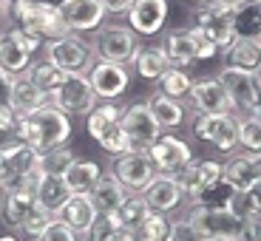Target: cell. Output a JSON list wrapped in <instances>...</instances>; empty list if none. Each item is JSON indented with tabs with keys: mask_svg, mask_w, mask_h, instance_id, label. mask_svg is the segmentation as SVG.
<instances>
[{
	"mask_svg": "<svg viewBox=\"0 0 261 241\" xmlns=\"http://www.w3.org/2000/svg\"><path fill=\"white\" fill-rule=\"evenodd\" d=\"M145 153H148V159L153 162L159 176H179V173L190 165V159H193L190 145L185 142L182 137H176V133H162Z\"/></svg>",
	"mask_w": 261,
	"mask_h": 241,
	"instance_id": "12",
	"label": "cell"
},
{
	"mask_svg": "<svg viewBox=\"0 0 261 241\" xmlns=\"http://www.w3.org/2000/svg\"><path fill=\"white\" fill-rule=\"evenodd\" d=\"M48 105H54L65 117H88L97 105V94L85 74H65L63 85L48 94Z\"/></svg>",
	"mask_w": 261,
	"mask_h": 241,
	"instance_id": "5",
	"label": "cell"
},
{
	"mask_svg": "<svg viewBox=\"0 0 261 241\" xmlns=\"http://www.w3.org/2000/svg\"><path fill=\"white\" fill-rule=\"evenodd\" d=\"M188 99H190V111L196 117H204V114H233L227 94H224L222 83L216 77L193 79V88H190Z\"/></svg>",
	"mask_w": 261,
	"mask_h": 241,
	"instance_id": "18",
	"label": "cell"
},
{
	"mask_svg": "<svg viewBox=\"0 0 261 241\" xmlns=\"http://www.w3.org/2000/svg\"><path fill=\"white\" fill-rule=\"evenodd\" d=\"M253 79H255V88H258V97H261V65L253 71Z\"/></svg>",
	"mask_w": 261,
	"mask_h": 241,
	"instance_id": "53",
	"label": "cell"
},
{
	"mask_svg": "<svg viewBox=\"0 0 261 241\" xmlns=\"http://www.w3.org/2000/svg\"><path fill=\"white\" fill-rule=\"evenodd\" d=\"M99 176H102V170L94 159H74L68 165V170L63 173V182L71 190V196H88L94 190V184L99 182Z\"/></svg>",
	"mask_w": 261,
	"mask_h": 241,
	"instance_id": "26",
	"label": "cell"
},
{
	"mask_svg": "<svg viewBox=\"0 0 261 241\" xmlns=\"http://www.w3.org/2000/svg\"><path fill=\"white\" fill-rule=\"evenodd\" d=\"M0 241H20V238H17V235L9 233V235H0Z\"/></svg>",
	"mask_w": 261,
	"mask_h": 241,
	"instance_id": "55",
	"label": "cell"
},
{
	"mask_svg": "<svg viewBox=\"0 0 261 241\" xmlns=\"http://www.w3.org/2000/svg\"><path fill=\"white\" fill-rule=\"evenodd\" d=\"M185 219L193 224V230L204 241L207 238H230L233 241L239 227H242V222H244L236 213H230L227 207H204V204H193Z\"/></svg>",
	"mask_w": 261,
	"mask_h": 241,
	"instance_id": "9",
	"label": "cell"
},
{
	"mask_svg": "<svg viewBox=\"0 0 261 241\" xmlns=\"http://www.w3.org/2000/svg\"><path fill=\"white\" fill-rule=\"evenodd\" d=\"M233 196H236V190L230 188L224 179H219V182H213L210 188H204L199 196H193V204H204V207H227Z\"/></svg>",
	"mask_w": 261,
	"mask_h": 241,
	"instance_id": "42",
	"label": "cell"
},
{
	"mask_svg": "<svg viewBox=\"0 0 261 241\" xmlns=\"http://www.w3.org/2000/svg\"><path fill=\"white\" fill-rule=\"evenodd\" d=\"M230 213H236L239 219H258L261 216V182H255L253 188L236 193L227 204Z\"/></svg>",
	"mask_w": 261,
	"mask_h": 241,
	"instance_id": "35",
	"label": "cell"
},
{
	"mask_svg": "<svg viewBox=\"0 0 261 241\" xmlns=\"http://www.w3.org/2000/svg\"><path fill=\"white\" fill-rule=\"evenodd\" d=\"M23 139L17 133V122H14V111H0V156L12 159L20 148H23Z\"/></svg>",
	"mask_w": 261,
	"mask_h": 241,
	"instance_id": "37",
	"label": "cell"
},
{
	"mask_svg": "<svg viewBox=\"0 0 261 241\" xmlns=\"http://www.w3.org/2000/svg\"><path fill=\"white\" fill-rule=\"evenodd\" d=\"M255 162H258V156H253V153L233 150V153H227V159L222 162V179L236 190V193H242V190L253 188V184L258 182Z\"/></svg>",
	"mask_w": 261,
	"mask_h": 241,
	"instance_id": "21",
	"label": "cell"
},
{
	"mask_svg": "<svg viewBox=\"0 0 261 241\" xmlns=\"http://www.w3.org/2000/svg\"><path fill=\"white\" fill-rule=\"evenodd\" d=\"M37 241H83V235L74 233V230L68 227V224H63L60 219H51V224L40 233Z\"/></svg>",
	"mask_w": 261,
	"mask_h": 241,
	"instance_id": "44",
	"label": "cell"
},
{
	"mask_svg": "<svg viewBox=\"0 0 261 241\" xmlns=\"http://www.w3.org/2000/svg\"><path fill=\"white\" fill-rule=\"evenodd\" d=\"M185 3H190V6H202L204 0H185Z\"/></svg>",
	"mask_w": 261,
	"mask_h": 241,
	"instance_id": "56",
	"label": "cell"
},
{
	"mask_svg": "<svg viewBox=\"0 0 261 241\" xmlns=\"http://www.w3.org/2000/svg\"><path fill=\"white\" fill-rule=\"evenodd\" d=\"M233 241H261V216L258 219H244Z\"/></svg>",
	"mask_w": 261,
	"mask_h": 241,
	"instance_id": "46",
	"label": "cell"
},
{
	"mask_svg": "<svg viewBox=\"0 0 261 241\" xmlns=\"http://www.w3.org/2000/svg\"><path fill=\"white\" fill-rule=\"evenodd\" d=\"M193 37H196V60H213L216 54H219V48H216L199 29H193Z\"/></svg>",
	"mask_w": 261,
	"mask_h": 241,
	"instance_id": "47",
	"label": "cell"
},
{
	"mask_svg": "<svg viewBox=\"0 0 261 241\" xmlns=\"http://www.w3.org/2000/svg\"><path fill=\"white\" fill-rule=\"evenodd\" d=\"M51 219H54V216H51V213H46V210H43V207L37 204V207H34L32 213H29V219L23 222V227H20V233L37 241V238H40V233H43V230H46L48 224H51Z\"/></svg>",
	"mask_w": 261,
	"mask_h": 241,
	"instance_id": "43",
	"label": "cell"
},
{
	"mask_svg": "<svg viewBox=\"0 0 261 241\" xmlns=\"http://www.w3.org/2000/svg\"><path fill=\"white\" fill-rule=\"evenodd\" d=\"M204 3H213V6H219V9H224V12H239V9L244 6V0H204Z\"/></svg>",
	"mask_w": 261,
	"mask_h": 241,
	"instance_id": "50",
	"label": "cell"
},
{
	"mask_svg": "<svg viewBox=\"0 0 261 241\" xmlns=\"http://www.w3.org/2000/svg\"><path fill=\"white\" fill-rule=\"evenodd\" d=\"M170 227H173V219H170V216L153 213V210H150L148 219L142 222V227L137 230V241H168Z\"/></svg>",
	"mask_w": 261,
	"mask_h": 241,
	"instance_id": "39",
	"label": "cell"
},
{
	"mask_svg": "<svg viewBox=\"0 0 261 241\" xmlns=\"http://www.w3.org/2000/svg\"><path fill=\"white\" fill-rule=\"evenodd\" d=\"M190 88H193L190 74L185 71V68H173V65L156 79V91L159 94H165V97H170V99H182V102L188 99Z\"/></svg>",
	"mask_w": 261,
	"mask_h": 241,
	"instance_id": "33",
	"label": "cell"
},
{
	"mask_svg": "<svg viewBox=\"0 0 261 241\" xmlns=\"http://www.w3.org/2000/svg\"><path fill=\"white\" fill-rule=\"evenodd\" d=\"M193 137L213 145L219 153H233V150H239V122L233 114L193 117Z\"/></svg>",
	"mask_w": 261,
	"mask_h": 241,
	"instance_id": "11",
	"label": "cell"
},
{
	"mask_svg": "<svg viewBox=\"0 0 261 241\" xmlns=\"http://www.w3.org/2000/svg\"><path fill=\"white\" fill-rule=\"evenodd\" d=\"M130 68H134L142 79L156 83V79L170 68V63H168V57H165L162 46H139L137 51H134V57H130Z\"/></svg>",
	"mask_w": 261,
	"mask_h": 241,
	"instance_id": "29",
	"label": "cell"
},
{
	"mask_svg": "<svg viewBox=\"0 0 261 241\" xmlns=\"http://www.w3.org/2000/svg\"><path fill=\"white\" fill-rule=\"evenodd\" d=\"M176 179H179V184H182L185 196L193 199V196H199L204 188H210L213 182L222 179V162H216V159H190V165Z\"/></svg>",
	"mask_w": 261,
	"mask_h": 241,
	"instance_id": "22",
	"label": "cell"
},
{
	"mask_svg": "<svg viewBox=\"0 0 261 241\" xmlns=\"http://www.w3.org/2000/svg\"><path fill=\"white\" fill-rule=\"evenodd\" d=\"M94 54L108 63H122L130 65V57L139 48V37L122 23H108L94 32Z\"/></svg>",
	"mask_w": 261,
	"mask_h": 241,
	"instance_id": "8",
	"label": "cell"
},
{
	"mask_svg": "<svg viewBox=\"0 0 261 241\" xmlns=\"http://www.w3.org/2000/svg\"><path fill=\"white\" fill-rule=\"evenodd\" d=\"M247 6H261V0H244Z\"/></svg>",
	"mask_w": 261,
	"mask_h": 241,
	"instance_id": "57",
	"label": "cell"
},
{
	"mask_svg": "<svg viewBox=\"0 0 261 241\" xmlns=\"http://www.w3.org/2000/svg\"><path fill=\"white\" fill-rule=\"evenodd\" d=\"M207 241H230V238H207Z\"/></svg>",
	"mask_w": 261,
	"mask_h": 241,
	"instance_id": "59",
	"label": "cell"
},
{
	"mask_svg": "<svg viewBox=\"0 0 261 241\" xmlns=\"http://www.w3.org/2000/svg\"><path fill=\"white\" fill-rule=\"evenodd\" d=\"M85 128L91 133L94 142H99V148L111 156H122L130 153L128 137L122 130V108L114 102H97L91 108V114L85 117Z\"/></svg>",
	"mask_w": 261,
	"mask_h": 241,
	"instance_id": "3",
	"label": "cell"
},
{
	"mask_svg": "<svg viewBox=\"0 0 261 241\" xmlns=\"http://www.w3.org/2000/svg\"><path fill=\"white\" fill-rule=\"evenodd\" d=\"M54 219H60L63 224H68L74 233L85 235V230L91 227L94 219H97V210H94V204H91L88 196H71V199L57 210Z\"/></svg>",
	"mask_w": 261,
	"mask_h": 241,
	"instance_id": "28",
	"label": "cell"
},
{
	"mask_svg": "<svg viewBox=\"0 0 261 241\" xmlns=\"http://www.w3.org/2000/svg\"><path fill=\"white\" fill-rule=\"evenodd\" d=\"M6 165L12 176H40V153L29 145H23L12 159H6Z\"/></svg>",
	"mask_w": 261,
	"mask_h": 241,
	"instance_id": "41",
	"label": "cell"
},
{
	"mask_svg": "<svg viewBox=\"0 0 261 241\" xmlns=\"http://www.w3.org/2000/svg\"><path fill=\"white\" fill-rule=\"evenodd\" d=\"M3 3H6V6H12V3H23V0H3Z\"/></svg>",
	"mask_w": 261,
	"mask_h": 241,
	"instance_id": "58",
	"label": "cell"
},
{
	"mask_svg": "<svg viewBox=\"0 0 261 241\" xmlns=\"http://www.w3.org/2000/svg\"><path fill=\"white\" fill-rule=\"evenodd\" d=\"M162 51L168 57V63L173 68H188V65L199 63L196 60V37H193V26L185 29H170L162 37Z\"/></svg>",
	"mask_w": 261,
	"mask_h": 241,
	"instance_id": "23",
	"label": "cell"
},
{
	"mask_svg": "<svg viewBox=\"0 0 261 241\" xmlns=\"http://www.w3.org/2000/svg\"><path fill=\"white\" fill-rule=\"evenodd\" d=\"M258 46H261V34H258Z\"/></svg>",
	"mask_w": 261,
	"mask_h": 241,
	"instance_id": "60",
	"label": "cell"
},
{
	"mask_svg": "<svg viewBox=\"0 0 261 241\" xmlns=\"http://www.w3.org/2000/svg\"><path fill=\"white\" fill-rule=\"evenodd\" d=\"M125 26L137 37H156L168 23V0H134Z\"/></svg>",
	"mask_w": 261,
	"mask_h": 241,
	"instance_id": "17",
	"label": "cell"
},
{
	"mask_svg": "<svg viewBox=\"0 0 261 241\" xmlns=\"http://www.w3.org/2000/svg\"><path fill=\"white\" fill-rule=\"evenodd\" d=\"M9 20L12 26H17L26 37L37 40V43H48L63 34H68L63 14H60L57 3L48 0H23V3H12L9 6Z\"/></svg>",
	"mask_w": 261,
	"mask_h": 241,
	"instance_id": "2",
	"label": "cell"
},
{
	"mask_svg": "<svg viewBox=\"0 0 261 241\" xmlns=\"http://www.w3.org/2000/svg\"><path fill=\"white\" fill-rule=\"evenodd\" d=\"M26 74L32 77V83H37L46 94L57 91L60 85H63V79H65V74L60 71V68H54V65L48 63V60H34L32 68H29Z\"/></svg>",
	"mask_w": 261,
	"mask_h": 241,
	"instance_id": "40",
	"label": "cell"
},
{
	"mask_svg": "<svg viewBox=\"0 0 261 241\" xmlns=\"http://www.w3.org/2000/svg\"><path fill=\"white\" fill-rule=\"evenodd\" d=\"M108 241H137V233H128V230H114V235Z\"/></svg>",
	"mask_w": 261,
	"mask_h": 241,
	"instance_id": "51",
	"label": "cell"
},
{
	"mask_svg": "<svg viewBox=\"0 0 261 241\" xmlns=\"http://www.w3.org/2000/svg\"><path fill=\"white\" fill-rule=\"evenodd\" d=\"M6 14H9V6L3 3V0H0V17H6Z\"/></svg>",
	"mask_w": 261,
	"mask_h": 241,
	"instance_id": "54",
	"label": "cell"
},
{
	"mask_svg": "<svg viewBox=\"0 0 261 241\" xmlns=\"http://www.w3.org/2000/svg\"><path fill=\"white\" fill-rule=\"evenodd\" d=\"M6 176H9V165H6V159L0 156V184L6 182Z\"/></svg>",
	"mask_w": 261,
	"mask_h": 241,
	"instance_id": "52",
	"label": "cell"
},
{
	"mask_svg": "<svg viewBox=\"0 0 261 241\" xmlns=\"http://www.w3.org/2000/svg\"><path fill=\"white\" fill-rule=\"evenodd\" d=\"M145 105H148L150 117L156 119V125L162 128V133H170V130L182 128V125L188 122V105H185L182 99H170V97H165V94L153 91L145 99Z\"/></svg>",
	"mask_w": 261,
	"mask_h": 241,
	"instance_id": "24",
	"label": "cell"
},
{
	"mask_svg": "<svg viewBox=\"0 0 261 241\" xmlns=\"http://www.w3.org/2000/svg\"><path fill=\"white\" fill-rule=\"evenodd\" d=\"M57 6L68 32L74 34H94L99 26H105V17H108L99 0H60Z\"/></svg>",
	"mask_w": 261,
	"mask_h": 241,
	"instance_id": "16",
	"label": "cell"
},
{
	"mask_svg": "<svg viewBox=\"0 0 261 241\" xmlns=\"http://www.w3.org/2000/svg\"><path fill=\"white\" fill-rule=\"evenodd\" d=\"M148 213H150V207L145 204V199L142 196H137V193H130L128 199H125L122 204H119L117 210H114L108 219H111L114 224H117L119 230H128V233H137L139 227H142V222L148 219Z\"/></svg>",
	"mask_w": 261,
	"mask_h": 241,
	"instance_id": "31",
	"label": "cell"
},
{
	"mask_svg": "<svg viewBox=\"0 0 261 241\" xmlns=\"http://www.w3.org/2000/svg\"><path fill=\"white\" fill-rule=\"evenodd\" d=\"M14 122H17L20 139L37 153L68 145L71 139V117H65L54 105H43L34 114H14Z\"/></svg>",
	"mask_w": 261,
	"mask_h": 241,
	"instance_id": "1",
	"label": "cell"
},
{
	"mask_svg": "<svg viewBox=\"0 0 261 241\" xmlns=\"http://www.w3.org/2000/svg\"><path fill=\"white\" fill-rule=\"evenodd\" d=\"M34 207H37L34 190H0V224L6 230L20 233Z\"/></svg>",
	"mask_w": 261,
	"mask_h": 241,
	"instance_id": "20",
	"label": "cell"
},
{
	"mask_svg": "<svg viewBox=\"0 0 261 241\" xmlns=\"http://www.w3.org/2000/svg\"><path fill=\"white\" fill-rule=\"evenodd\" d=\"M216 79L222 83L224 94H227L230 108H233V117L258 114L261 97H258V88H255V79H253V74H250V71L233 68V65H224Z\"/></svg>",
	"mask_w": 261,
	"mask_h": 241,
	"instance_id": "6",
	"label": "cell"
},
{
	"mask_svg": "<svg viewBox=\"0 0 261 241\" xmlns=\"http://www.w3.org/2000/svg\"><path fill=\"white\" fill-rule=\"evenodd\" d=\"M12 88H14V77L0 71V111H12Z\"/></svg>",
	"mask_w": 261,
	"mask_h": 241,
	"instance_id": "48",
	"label": "cell"
},
{
	"mask_svg": "<svg viewBox=\"0 0 261 241\" xmlns=\"http://www.w3.org/2000/svg\"><path fill=\"white\" fill-rule=\"evenodd\" d=\"M88 83H91L97 102H114L119 99L130 85V65L122 63H108V60H94V65L88 68Z\"/></svg>",
	"mask_w": 261,
	"mask_h": 241,
	"instance_id": "13",
	"label": "cell"
},
{
	"mask_svg": "<svg viewBox=\"0 0 261 241\" xmlns=\"http://www.w3.org/2000/svg\"><path fill=\"white\" fill-rule=\"evenodd\" d=\"M74 159H77V153H74L68 145L51 148V150H46V153H40V173H48V176H63Z\"/></svg>",
	"mask_w": 261,
	"mask_h": 241,
	"instance_id": "38",
	"label": "cell"
},
{
	"mask_svg": "<svg viewBox=\"0 0 261 241\" xmlns=\"http://www.w3.org/2000/svg\"><path fill=\"white\" fill-rule=\"evenodd\" d=\"M224 60H227V65H233V68H242V71L253 74L255 68L261 65V46H258V40L236 37L233 43L224 48Z\"/></svg>",
	"mask_w": 261,
	"mask_h": 241,
	"instance_id": "32",
	"label": "cell"
},
{
	"mask_svg": "<svg viewBox=\"0 0 261 241\" xmlns=\"http://www.w3.org/2000/svg\"><path fill=\"white\" fill-rule=\"evenodd\" d=\"M122 130L128 137L130 150H148L162 137V128L156 125V119L150 117L145 102H134L128 108H122Z\"/></svg>",
	"mask_w": 261,
	"mask_h": 241,
	"instance_id": "15",
	"label": "cell"
},
{
	"mask_svg": "<svg viewBox=\"0 0 261 241\" xmlns=\"http://www.w3.org/2000/svg\"><path fill=\"white\" fill-rule=\"evenodd\" d=\"M142 199H145V204H148L153 213L170 216L173 210L182 207L188 196H185V190H182V184H179L176 176H156L148 188H145Z\"/></svg>",
	"mask_w": 261,
	"mask_h": 241,
	"instance_id": "19",
	"label": "cell"
},
{
	"mask_svg": "<svg viewBox=\"0 0 261 241\" xmlns=\"http://www.w3.org/2000/svg\"><path fill=\"white\" fill-rule=\"evenodd\" d=\"M233 32L242 40H258L261 34V6L244 3L239 12H233Z\"/></svg>",
	"mask_w": 261,
	"mask_h": 241,
	"instance_id": "36",
	"label": "cell"
},
{
	"mask_svg": "<svg viewBox=\"0 0 261 241\" xmlns=\"http://www.w3.org/2000/svg\"><path fill=\"white\" fill-rule=\"evenodd\" d=\"M239 122V150L244 153H261V114H247V117H236Z\"/></svg>",
	"mask_w": 261,
	"mask_h": 241,
	"instance_id": "34",
	"label": "cell"
},
{
	"mask_svg": "<svg viewBox=\"0 0 261 241\" xmlns=\"http://www.w3.org/2000/svg\"><path fill=\"white\" fill-rule=\"evenodd\" d=\"M128 196H130L128 190H125L122 184H119L111 173H108V176H99V182L94 184V190L88 193V199H91L97 216H111L114 210H117L125 199H128Z\"/></svg>",
	"mask_w": 261,
	"mask_h": 241,
	"instance_id": "27",
	"label": "cell"
},
{
	"mask_svg": "<svg viewBox=\"0 0 261 241\" xmlns=\"http://www.w3.org/2000/svg\"><path fill=\"white\" fill-rule=\"evenodd\" d=\"M34 199H37V204L46 210V213L57 216V210L63 207L68 199H71V190L65 188L63 176H48V173H40L37 188H34Z\"/></svg>",
	"mask_w": 261,
	"mask_h": 241,
	"instance_id": "30",
	"label": "cell"
},
{
	"mask_svg": "<svg viewBox=\"0 0 261 241\" xmlns=\"http://www.w3.org/2000/svg\"><path fill=\"white\" fill-rule=\"evenodd\" d=\"M193 29H199L219 51H224V48L236 40L233 14L219 9V6H213V3H202V6L193 9Z\"/></svg>",
	"mask_w": 261,
	"mask_h": 241,
	"instance_id": "14",
	"label": "cell"
},
{
	"mask_svg": "<svg viewBox=\"0 0 261 241\" xmlns=\"http://www.w3.org/2000/svg\"><path fill=\"white\" fill-rule=\"evenodd\" d=\"M99 6L105 9V14H128L134 0H99Z\"/></svg>",
	"mask_w": 261,
	"mask_h": 241,
	"instance_id": "49",
	"label": "cell"
},
{
	"mask_svg": "<svg viewBox=\"0 0 261 241\" xmlns=\"http://www.w3.org/2000/svg\"><path fill=\"white\" fill-rule=\"evenodd\" d=\"M168 241H204L202 235L193 230V224L188 219H173V227H170V238Z\"/></svg>",
	"mask_w": 261,
	"mask_h": 241,
	"instance_id": "45",
	"label": "cell"
},
{
	"mask_svg": "<svg viewBox=\"0 0 261 241\" xmlns=\"http://www.w3.org/2000/svg\"><path fill=\"white\" fill-rule=\"evenodd\" d=\"M37 48H43V43L26 37L17 26L0 29V71L12 74V77L26 74L34 63L32 57H34Z\"/></svg>",
	"mask_w": 261,
	"mask_h": 241,
	"instance_id": "7",
	"label": "cell"
},
{
	"mask_svg": "<svg viewBox=\"0 0 261 241\" xmlns=\"http://www.w3.org/2000/svg\"><path fill=\"white\" fill-rule=\"evenodd\" d=\"M43 105H48V94L37 83H32L29 74H17L14 77V88H12V111L14 114H34Z\"/></svg>",
	"mask_w": 261,
	"mask_h": 241,
	"instance_id": "25",
	"label": "cell"
},
{
	"mask_svg": "<svg viewBox=\"0 0 261 241\" xmlns=\"http://www.w3.org/2000/svg\"><path fill=\"white\" fill-rule=\"evenodd\" d=\"M111 176L117 179L128 193L142 196L145 188H148L159 173H156V168H153V162L148 159L145 150H130V153H122V156H114Z\"/></svg>",
	"mask_w": 261,
	"mask_h": 241,
	"instance_id": "10",
	"label": "cell"
},
{
	"mask_svg": "<svg viewBox=\"0 0 261 241\" xmlns=\"http://www.w3.org/2000/svg\"><path fill=\"white\" fill-rule=\"evenodd\" d=\"M43 54H46L48 63H51L54 68H60L63 74H88V68H91L94 60H97L94 43L85 40L83 34H74V32L43 43Z\"/></svg>",
	"mask_w": 261,
	"mask_h": 241,
	"instance_id": "4",
	"label": "cell"
},
{
	"mask_svg": "<svg viewBox=\"0 0 261 241\" xmlns=\"http://www.w3.org/2000/svg\"><path fill=\"white\" fill-rule=\"evenodd\" d=\"M258 114H261V108H258Z\"/></svg>",
	"mask_w": 261,
	"mask_h": 241,
	"instance_id": "61",
	"label": "cell"
}]
</instances>
